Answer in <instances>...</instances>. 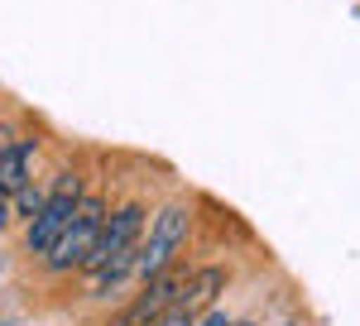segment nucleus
Listing matches in <instances>:
<instances>
[{
  "instance_id": "14",
  "label": "nucleus",
  "mask_w": 360,
  "mask_h": 326,
  "mask_svg": "<svg viewBox=\"0 0 360 326\" xmlns=\"http://www.w3.org/2000/svg\"><path fill=\"white\" fill-rule=\"evenodd\" d=\"M274 326H298V322H274Z\"/></svg>"
},
{
  "instance_id": "4",
  "label": "nucleus",
  "mask_w": 360,
  "mask_h": 326,
  "mask_svg": "<svg viewBox=\"0 0 360 326\" xmlns=\"http://www.w3.org/2000/svg\"><path fill=\"white\" fill-rule=\"evenodd\" d=\"M86 197V183H82V173L77 168H63L53 178V188H49V202L39 207V216L29 221V230H25V249L29 254H49L58 244V235L68 230V221L77 216V202Z\"/></svg>"
},
{
  "instance_id": "7",
  "label": "nucleus",
  "mask_w": 360,
  "mask_h": 326,
  "mask_svg": "<svg viewBox=\"0 0 360 326\" xmlns=\"http://www.w3.org/2000/svg\"><path fill=\"white\" fill-rule=\"evenodd\" d=\"M34 159H39V139H15L0 154V192L5 197H15L25 183H34Z\"/></svg>"
},
{
  "instance_id": "2",
  "label": "nucleus",
  "mask_w": 360,
  "mask_h": 326,
  "mask_svg": "<svg viewBox=\"0 0 360 326\" xmlns=\"http://www.w3.org/2000/svg\"><path fill=\"white\" fill-rule=\"evenodd\" d=\"M188 235H193V211H188V202L173 197L144 226V240L135 249V288L149 283V278H159L164 269H173L178 264V249L188 244Z\"/></svg>"
},
{
  "instance_id": "13",
  "label": "nucleus",
  "mask_w": 360,
  "mask_h": 326,
  "mask_svg": "<svg viewBox=\"0 0 360 326\" xmlns=\"http://www.w3.org/2000/svg\"><path fill=\"white\" fill-rule=\"evenodd\" d=\"M231 326H259V322H255V317H236Z\"/></svg>"
},
{
  "instance_id": "11",
  "label": "nucleus",
  "mask_w": 360,
  "mask_h": 326,
  "mask_svg": "<svg viewBox=\"0 0 360 326\" xmlns=\"http://www.w3.org/2000/svg\"><path fill=\"white\" fill-rule=\"evenodd\" d=\"M10 144H15V125H10V120H0V154H5Z\"/></svg>"
},
{
  "instance_id": "12",
  "label": "nucleus",
  "mask_w": 360,
  "mask_h": 326,
  "mask_svg": "<svg viewBox=\"0 0 360 326\" xmlns=\"http://www.w3.org/2000/svg\"><path fill=\"white\" fill-rule=\"evenodd\" d=\"M10 216H15V207H10V197H5V192H0V230H5V226H10Z\"/></svg>"
},
{
  "instance_id": "8",
  "label": "nucleus",
  "mask_w": 360,
  "mask_h": 326,
  "mask_svg": "<svg viewBox=\"0 0 360 326\" xmlns=\"http://www.w3.org/2000/svg\"><path fill=\"white\" fill-rule=\"evenodd\" d=\"M49 202V188H39V183H25V188L10 197V207H15V216H25V221H34L39 216V207Z\"/></svg>"
},
{
  "instance_id": "6",
  "label": "nucleus",
  "mask_w": 360,
  "mask_h": 326,
  "mask_svg": "<svg viewBox=\"0 0 360 326\" xmlns=\"http://www.w3.org/2000/svg\"><path fill=\"white\" fill-rule=\"evenodd\" d=\"M226 278H231V273H226V264H207V269H193L173 307H178L183 317H193V322H197L202 312H212V307H217V298L226 293Z\"/></svg>"
},
{
  "instance_id": "5",
  "label": "nucleus",
  "mask_w": 360,
  "mask_h": 326,
  "mask_svg": "<svg viewBox=\"0 0 360 326\" xmlns=\"http://www.w3.org/2000/svg\"><path fill=\"white\" fill-rule=\"evenodd\" d=\"M188 273H193V269L173 264V269H164L159 278L139 283L135 302L120 312V326H154L164 312H173V302H178V293H183V283H188Z\"/></svg>"
},
{
  "instance_id": "9",
  "label": "nucleus",
  "mask_w": 360,
  "mask_h": 326,
  "mask_svg": "<svg viewBox=\"0 0 360 326\" xmlns=\"http://www.w3.org/2000/svg\"><path fill=\"white\" fill-rule=\"evenodd\" d=\"M231 322H236V317H231L226 307H212V312H202V317H197L193 326H231Z\"/></svg>"
},
{
  "instance_id": "1",
  "label": "nucleus",
  "mask_w": 360,
  "mask_h": 326,
  "mask_svg": "<svg viewBox=\"0 0 360 326\" xmlns=\"http://www.w3.org/2000/svg\"><path fill=\"white\" fill-rule=\"evenodd\" d=\"M144 226H149V207L139 197H125L106 211V226H101V240L91 249L82 269V283L91 298H111L115 288L135 283V249L144 240Z\"/></svg>"
},
{
  "instance_id": "3",
  "label": "nucleus",
  "mask_w": 360,
  "mask_h": 326,
  "mask_svg": "<svg viewBox=\"0 0 360 326\" xmlns=\"http://www.w3.org/2000/svg\"><path fill=\"white\" fill-rule=\"evenodd\" d=\"M106 197L101 192H86L82 202H77V216L68 221V230L58 235V244L44 254V269L53 273V278H68V273H82L86 259H91V249L101 240V226H106Z\"/></svg>"
},
{
  "instance_id": "10",
  "label": "nucleus",
  "mask_w": 360,
  "mask_h": 326,
  "mask_svg": "<svg viewBox=\"0 0 360 326\" xmlns=\"http://www.w3.org/2000/svg\"><path fill=\"white\" fill-rule=\"evenodd\" d=\"M154 326H193V317H183V312L173 307V312H164V317H159Z\"/></svg>"
}]
</instances>
